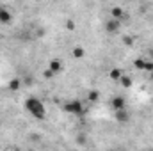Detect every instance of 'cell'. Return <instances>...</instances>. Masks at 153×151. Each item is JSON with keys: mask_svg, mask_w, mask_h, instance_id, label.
Instances as JSON below:
<instances>
[{"mask_svg": "<svg viewBox=\"0 0 153 151\" xmlns=\"http://www.w3.org/2000/svg\"><path fill=\"white\" fill-rule=\"evenodd\" d=\"M78 142H80V144H84V142H85V137H84V135H80V137H78Z\"/></svg>", "mask_w": 153, "mask_h": 151, "instance_id": "ffe728a7", "label": "cell"}, {"mask_svg": "<svg viewBox=\"0 0 153 151\" xmlns=\"http://www.w3.org/2000/svg\"><path fill=\"white\" fill-rule=\"evenodd\" d=\"M48 68H50L55 75H57V73H61V71L64 70V66H62V62H61L59 59H52V61L48 62Z\"/></svg>", "mask_w": 153, "mask_h": 151, "instance_id": "52a82bcc", "label": "cell"}, {"mask_svg": "<svg viewBox=\"0 0 153 151\" xmlns=\"http://www.w3.org/2000/svg\"><path fill=\"white\" fill-rule=\"evenodd\" d=\"M125 16V11L121 9V7H112V18H116V20H121Z\"/></svg>", "mask_w": 153, "mask_h": 151, "instance_id": "4fadbf2b", "label": "cell"}, {"mask_svg": "<svg viewBox=\"0 0 153 151\" xmlns=\"http://www.w3.org/2000/svg\"><path fill=\"white\" fill-rule=\"evenodd\" d=\"M25 110L36 119H45L46 117V109H45L43 101L38 100V98H29L25 101Z\"/></svg>", "mask_w": 153, "mask_h": 151, "instance_id": "6da1fadb", "label": "cell"}, {"mask_svg": "<svg viewBox=\"0 0 153 151\" xmlns=\"http://www.w3.org/2000/svg\"><path fill=\"white\" fill-rule=\"evenodd\" d=\"M71 55H73L75 59H82V57L85 55V50H84L82 46H73V50H71Z\"/></svg>", "mask_w": 153, "mask_h": 151, "instance_id": "7c38bea8", "label": "cell"}, {"mask_svg": "<svg viewBox=\"0 0 153 151\" xmlns=\"http://www.w3.org/2000/svg\"><path fill=\"white\" fill-rule=\"evenodd\" d=\"M87 100H89L91 103L98 101V100H100V91H96V89H91V91L87 93Z\"/></svg>", "mask_w": 153, "mask_h": 151, "instance_id": "8fae6325", "label": "cell"}, {"mask_svg": "<svg viewBox=\"0 0 153 151\" xmlns=\"http://www.w3.org/2000/svg\"><path fill=\"white\" fill-rule=\"evenodd\" d=\"M143 71H153V61H144V70Z\"/></svg>", "mask_w": 153, "mask_h": 151, "instance_id": "e0dca14e", "label": "cell"}, {"mask_svg": "<svg viewBox=\"0 0 153 151\" xmlns=\"http://www.w3.org/2000/svg\"><path fill=\"white\" fill-rule=\"evenodd\" d=\"M7 87H9V91H20V87H22V80H20V78H11Z\"/></svg>", "mask_w": 153, "mask_h": 151, "instance_id": "ba28073f", "label": "cell"}, {"mask_svg": "<svg viewBox=\"0 0 153 151\" xmlns=\"http://www.w3.org/2000/svg\"><path fill=\"white\" fill-rule=\"evenodd\" d=\"M134 43H135L134 36H123V44L125 46H134Z\"/></svg>", "mask_w": 153, "mask_h": 151, "instance_id": "5bb4252c", "label": "cell"}, {"mask_svg": "<svg viewBox=\"0 0 153 151\" xmlns=\"http://www.w3.org/2000/svg\"><path fill=\"white\" fill-rule=\"evenodd\" d=\"M119 27H121V20H116V18L109 20V21L105 23V30H107L109 34H114V32H117V30H119Z\"/></svg>", "mask_w": 153, "mask_h": 151, "instance_id": "277c9868", "label": "cell"}, {"mask_svg": "<svg viewBox=\"0 0 153 151\" xmlns=\"http://www.w3.org/2000/svg\"><path fill=\"white\" fill-rule=\"evenodd\" d=\"M64 112L68 114H75V115H80V114H85L87 112V109H84V103L80 101V100H73V101H68V103H64Z\"/></svg>", "mask_w": 153, "mask_h": 151, "instance_id": "7a4b0ae2", "label": "cell"}, {"mask_svg": "<svg viewBox=\"0 0 153 151\" xmlns=\"http://www.w3.org/2000/svg\"><path fill=\"white\" fill-rule=\"evenodd\" d=\"M43 76H45V78H53V76H55V73H53L50 68H46V70L43 71Z\"/></svg>", "mask_w": 153, "mask_h": 151, "instance_id": "ac0fdd59", "label": "cell"}, {"mask_svg": "<svg viewBox=\"0 0 153 151\" xmlns=\"http://www.w3.org/2000/svg\"><path fill=\"white\" fill-rule=\"evenodd\" d=\"M66 29H68L70 32H73V30L76 29V23L73 21V20H66Z\"/></svg>", "mask_w": 153, "mask_h": 151, "instance_id": "2e32d148", "label": "cell"}, {"mask_svg": "<svg viewBox=\"0 0 153 151\" xmlns=\"http://www.w3.org/2000/svg\"><path fill=\"white\" fill-rule=\"evenodd\" d=\"M152 80H153V71H152Z\"/></svg>", "mask_w": 153, "mask_h": 151, "instance_id": "44dd1931", "label": "cell"}, {"mask_svg": "<svg viewBox=\"0 0 153 151\" xmlns=\"http://www.w3.org/2000/svg\"><path fill=\"white\" fill-rule=\"evenodd\" d=\"M109 76H111V80L119 82V78L123 76V71H121L119 68H112V70H111V73H109Z\"/></svg>", "mask_w": 153, "mask_h": 151, "instance_id": "30bf717a", "label": "cell"}, {"mask_svg": "<svg viewBox=\"0 0 153 151\" xmlns=\"http://www.w3.org/2000/svg\"><path fill=\"white\" fill-rule=\"evenodd\" d=\"M45 36V29H38V32H36V38H43Z\"/></svg>", "mask_w": 153, "mask_h": 151, "instance_id": "d6986e66", "label": "cell"}, {"mask_svg": "<svg viewBox=\"0 0 153 151\" xmlns=\"http://www.w3.org/2000/svg\"><path fill=\"white\" fill-rule=\"evenodd\" d=\"M11 21H13V14H11V11L5 9V7H0V23H2V25H9Z\"/></svg>", "mask_w": 153, "mask_h": 151, "instance_id": "5b68a950", "label": "cell"}, {"mask_svg": "<svg viewBox=\"0 0 153 151\" xmlns=\"http://www.w3.org/2000/svg\"><path fill=\"white\" fill-rule=\"evenodd\" d=\"M111 107H112V110L125 109V107H126V101H125V98H123V96H114V98L111 100Z\"/></svg>", "mask_w": 153, "mask_h": 151, "instance_id": "8992f818", "label": "cell"}, {"mask_svg": "<svg viewBox=\"0 0 153 151\" xmlns=\"http://www.w3.org/2000/svg\"><path fill=\"white\" fill-rule=\"evenodd\" d=\"M119 84H121L125 89H130V87H132V84H134V80H132L128 75H125V73H123V76L119 78Z\"/></svg>", "mask_w": 153, "mask_h": 151, "instance_id": "9c48e42d", "label": "cell"}, {"mask_svg": "<svg viewBox=\"0 0 153 151\" xmlns=\"http://www.w3.org/2000/svg\"><path fill=\"white\" fill-rule=\"evenodd\" d=\"M114 117H116V121H117V123L125 124V123H128V119H130V114L126 112V107H125V109L114 110Z\"/></svg>", "mask_w": 153, "mask_h": 151, "instance_id": "3957f363", "label": "cell"}, {"mask_svg": "<svg viewBox=\"0 0 153 151\" xmlns=\"http://www.w3.org/2000/svg\"><path fill=\"white\" fill-rule=\"evenodd\" d=\"M134 68L139 70V71H143L144 70V59H135L134 61Z\"/></svg>", "mask_w": 153, "mask_h": 151, "instance_id": "9a60e30c", "label": "cell"}]
</instances>
